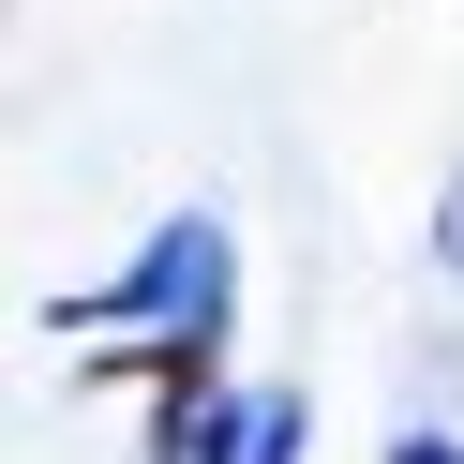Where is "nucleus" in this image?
<instances>
[{
	"mask_svg": "<svg viewBox=\"0 0 464 464\" xmlns=\"http://www.w3.org/2000/svg\"><path fill=\"white\" fill-rule=\"evenodd\" d=\"M91 314V330H225V225H165L150 255H135L121 285H105V300H75Z\"/></svg>",
	"mask_w": 464,
	"mask_h": 464,
	"instance_id": "nucleus-1",
	"label": "nucleus"
},
{
	"mask_svg": "<svg viewBox=\"0 0 464 464\" xmlns=\"http://www.w3.org/2000/svg\"><path fill=\"white\" fill-rule=\"evenodd\" d=\"M165 464H300V404L255 390V404H165Z\"/></svg>",
	"mask_w": 464,
	"mask_h": 464,
	"instance_id": "nucleus-2",
	"label": "nucleus"
},
{
	"mask_svg": "<svg viewBox=\"0 0 464 464\" xmlns=\"http://www.w3.org/2000/svg\"><path fill=\"white\" fill-rule=\"evenodd\" d=\"M390 464H464V450H450V434H404V450H390Z\"/></svg>",
	"mask_w": 464,
	"mask_h": 464,
	"instance_id": "nucleus-3",
	"label": "nucleus"
}]
</instances>
